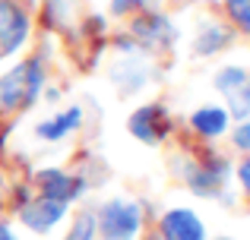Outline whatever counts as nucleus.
I'll return each instance as SVG.
<instances>
[{
	"instance_id": "1",
	"label": "nucleus",
	"mask_w": 250,
	"mask_h": 240,
	"mask_svg": "<svg viewBox=\"0 0 250 240\" xmlns=\"http://www.w3.org/2000/svg\"><path fill=\"white\" fill-rule=\"evenodd\" d=\"M42 63L38 60H25L19 67L6 70L0 76V111H19V108H29L32 101L42 92Z\"/></svg>"
},
{
	"instance_id": "2",
	"label": "nucleus",
	"mask_w": 250,
	"mask_h": 240,
	"mask_svg": "<svg viewBox=\"0 0 250 240\" xmlns=\"http://www.w3.org/2000/svg\"><path fill=\"white\" fill-rule=\"evenodd\" d=\"M140 205L130 203V199H111V203L102 205L98 212V231H102L104 240H136L140 234Z\"/></svg>"
},
{
	"instance_id": "3",
	"label": "nucleus",
	"mask_w": 250,
	"mask_h": 240,
	"mask_svg": "<svg viewBox=\"0 0 250 240\" xmlns=\"http://www.w3.org/2000/svg\"><path fill=\"white\" fill-rule=\"evenodd\" d=\"M215 89L228 98V111H231L234 117H241V120L250 117V73L247 70H241V67L219 70Z\"/></svg>"
},
{
	"instance_id": "4",
	"label": "nucleus",
	"mask_w": 250,
	"mask_h": 240,
	"mask_svg": "<svg viewBox=\"0 0 250 240\" xmlns=\"http://www.w3.org/2000/svg\"><path fill=\"white\" fill-rule=\"evenodd\" d=\"M29 35V16L13 0H0V57H10Z\"/></svg>"
},
{
	"instance_id": "5",
	"label": "nucleus",
	"mask_w": 250,
	"mask_h": 240,
	"mask_svg": "<svg viewBox=\"0 0 250 240\" xmlns=\"http://www.w3.org/2000/svg\"><path fill=\"white\" fill-rule=\"evenodd\" d=\"M168 129H171V123H168V114L162 105H146L130 117V133L140 142H149V146L162 142Z\"/></svg>"
},
{
	"instance_id": "6",
	"label": "nucleus",
	"mask_w": 250,
	"mask_h": 240,
	"mask_svg": "<svg viewBox=\"0 0 250 240\" xmlns=\"http://www.w3.org/2000/svg\"><path fill=\"white\" fill-rule=\"evenodd\" d=\"M162 240H206V228L190 209H171L162 218Z\"/></svg>"
},
{
	"instance_id": "7",
	"label": "nucleus",
	"mask_w": 250,
	"mask_h": 240,
	"mask_svg": "<svg viewBox=\"0 0 250 240\" xmlns=\"http://www.w3.org/2000/svg\"><path fill=\"white\" fill-rule=\"evenodd\" d=\"M63 212H67L63 203H54V199L42 196V199H35V203H25L22 212H19V218H22V224H29L32 231L44 234V231H51L63 218Z\"/></svg>"
},
{
	"instance_id": "8",
	"label": "nucleus",
	"mask_w": 250,
	"mask_h": 240,
	"mask_svg": "<svg viewBox=\"0 0 250 240\" xmlns=\"http://www.w3.org/2000/svg\"><path fill=\"white\" fill-rule=\"evenodd\" d=\"M38 186H42V196L44 199H54V203H73V196L80 193V184L73 177H67L63 171H42L38 174Z\"/></svg>"
},
{
	"instance_id": "9",
	"label": "nucleus",
	"mask_w": 250,
	"mask_h": 240,
	"mask_svg": "<svg viewBox=\"0 0 250 240\" xmlns=\"http://www.w3.org/2000/svg\"><path fill=\"white\" fill-rule=\"evenodd\" d=\"M133 35L149 48H165L168 41H174V25L162 16H143L133 22Z\"/></svg>"
},
{
	"instance_id": "10",
	"label": "nucleus",
	"mask_w": 250,
	"mask_h": 240,
	"mask_svg": "<svg viewBox=\"0 0 250 240\" xmlns=\"http://www.w3.org/2000/svg\"><path fill=\"white\" fill-rule=\"evenodd\" d=\"M190 123H193L196 133L203 136H222L228 129V111H222V108H200V111L190 117Z\"/></svg>"
},
{
	"instance_id": "11",
	"label": "nucleus",
	"mask_w": 250,
	"mask_h": 240,
	"mask_svg": "<svg viewBox=\"0 0 250 240\" xmlns=\"http://www.w3.org/2000/svg\"><path fill=\"white\" fill-rule=\"evenodd\" d=\"M80 123H83V111L80 108H70V111L57 114L54 120H44L42 127H38V136H42V139H61V136L73 133Z\"/></svg>"
},
{
	"instance_id": "12",
	"label": "nucleus",
	"mask_w": 250,
	"mask_h": 240,
	"mask_svg": "<svg viewBox=\"0 0 250 240\" xmlns=\"http://www.w3.org/2000/svg\"><path fill=\"white\" fill-rule=\"evenodd\" d=\"M228 41H231V32L228 29H222V25H206V29L196 35L193 51L203 54V57H209V54H215V51H222V44H228Z\"/></svg>"
},
{
	"instance_id": "13",
	"label": "nucleus",
	"mask_w": 250,
	"mask_h": 240,
	"mask_svg": "<svg viewBox=\"0 0 250 240\" xmlns=\"http://www.w3.org/2000/svg\"><path fill=\"white\" fill-rule=\"evenodd\" d=\"M63 240H95V215H92V212H83V215L70 224V234Z\"/></svg>"
},
{
	"instance_id": "14",
	"label": "nucleus",
	"mask_w": 250,
	"mask_h": 240,
	"mask_svg": "<svg viewBox=\"0 0 250 240\" xmlns=\"http://www.w3.org/2000/svg\"><path fill=\"white\" fill-rule=\"evenodd\" d=\"M228 13L244 32H250V0H228Z\"/></svg>"
},
{
	"instance_id": "15",
	"label": "nucleus",
	"mask_w": 250,
	"mask_h": 240,
	"mask_svg": "<svg viewBox=\"0 0 250 240\" xmlns=\"http://www.w3.org/2000/svg\"><path fill=\"white\" fill-rule=\"evenodd\" d=\"M234 146L238 148H250V123H241L234 129Z\"/></svg>"
},
{
	"instance_id": "16",
	"label": "nucleus",
	"mask_w": 250,
	"mask_h": 240,
	"mask_svg": "<svg viewBox=\"0 0 250 240\" xmlns=\"http://www.w3.org/2000/svg\"><path fill=\"white\" fill-rule=\"evenodd\" d=\"M146 0H111V10L114 13H130L133 6H143Z\"/></svg>"
},
{
	"instance_id": "17",
	"label": "nucleus",
	"mask_w": 250,
	"mask_h": 240,
	"mask_svg": "<svg viewBox=\"0 0 250 240\" xmlns=\"http://www.w3.org/2000/svg\"><path fill=\"white\" fill-rule=\"evenodd\" d=\"M238 174H241V186H244V190L250 193V155L244 158V165L238 167Z\"/></svg>"
},
{
	"instance_id": "18",
	"label": "nucleus",
	"mask_w": 250,
	"mask_h": 240,
	"mask_svg": "<svg viewBox=\"0 0 250 240\" xmlns=\"http://www.w3.org/2000/svg\"><path fill=\"white\" fill-rule=\"evenodd\" d=\"M0 240H16V237H13V231L6 228V224H0Z\"/></svg>"
},
{
	"instance_id": "19",
	"label": "nucleus",
	"mask_w": 250,
	"mask_h": 240,
	"mask_svg": "<svg viewBox=\"0 0 250 240\" xmlns=\"http://www.w3.org/2000/svg\"><path fill=\"white\" fill-rule=\"evenodd\" d=\"M219 240H231V237H219Z\"/></svg>"
},
{
	"instance_id": "20",
	"label": "nucleus",
	"mask_w": 250,
	"mask_h": 240,
	"mask_svg": "<svg viewBox=\"0 0 250 240\" xmlns=\"http://www.w3.org/2000/svg\"><path fill=\"white\" fill-rule=\"evenodd\" d=\"M0 190H3V180H0Z\"/></svg>"
}]
</instances>
